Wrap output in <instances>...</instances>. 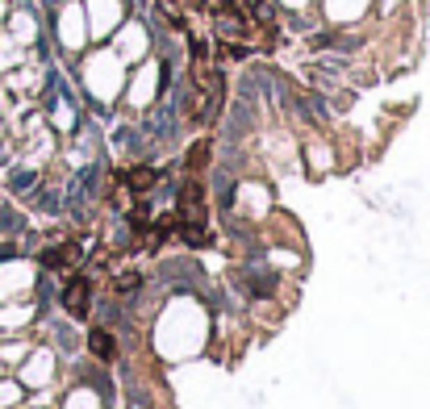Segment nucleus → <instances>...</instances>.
Wrapping results in <instances>:
<instances>
[{"label": "nucleus", "instance_id": "f257e3e1", "mask_svg": "<svg viewBox=\"0 0 430 409\" xmlns=\"http://www.w3.org/2000/svg\"><path fill=\"white\" fill-rule=\"evenodd\" d=\"M63 309H67L71 318H88V309H92V284H88V276H71V280H67V288H63Z\"/></svg>", "mask_w": 430, "mask_h": 409}, {"label": "nucleus", "instance_id": "20e7f679", "mask_svg": "<svg viewBox=\"0 0 430 409\" xmlns=\"http://www.w3.org/2000/svg\"><path fill=\"white\" fill-rule=\"evenodd\" d=\"M155 180H159V176H155V167H130V171H125V184H130L134 192H142V188H151Z\"/></svg>", "mask_w": 430, "mask_h": 409}, {"label": "nucleus", "instance_id": "7ed1b4c3", "mask_svg": "<svg viewBox=\"0 0 430 409\" xmlns=\"http://www.w3.org/2000/svg\"><path fill=\"white\" fill-rule=\"evenodd\" d=\"M42 263H46V268H59V272H67V268H75V263H79V247H75V242L50 247V251H42Z\"/></svg>", "mask_w": 430, "mask_h": 409}, {"label": "nucleus", "instance_id": "39448f33", "mask_svg": "<svg viewBox=\"0 0 430 409\" xmlns=\"http://www.w3.org/2000/svg\"><path fill=\"white\" fill-rule=\"evenodd\" d=\"M205 163H209V142H197L188 151V171H205Z\"/></svg>", "mask_w": 430, "mask_h": 409}, {"label": "nucleus", "instance_id": "f03ea898", "mask_svg": "<svg viewBox=\"0 0 430 409\" xmlns=\"http://www.w3.org/2000/svg\"><path fill=\"white\" fill-rule=\"evenodd\" d=\"M88 351H92L100 364H113V360H117V339H113L105 326H92V334H88Z\"/></svg>", "mask_w": 430, "mask_h": 409}]
</instances>
